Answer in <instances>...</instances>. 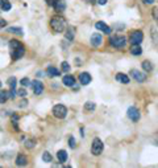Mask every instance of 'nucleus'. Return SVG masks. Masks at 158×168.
Returning a JSON list of instances; mask_svg holds the SVG:
<instances>
[{
    "mask_svg": "<svg viewBox=\"0 0 158 168\" xmlns=\"http://www.w3.org/2000/svg\"><path fill=\"white\" fill-rule=\"evenodd\" d=\"M9 54L12 60H20L25 54V48L17 40H11L9 41Z\"/></svg>",
    "mask_w": 158,
    "mask_h": 168,
    "instance_id": "f257e3e1",
    "label": "nucleus"
},
{
    "mask_svg": "<svg viewBox=\"0 0 158 168\" xmlns=\"http://www.w3.org/2000/svg\"><path fill=\"white\" fill-rule=\"evenodd\" d=\"M65 26H66V20H65L63 16L55 15L50 19V28H51L53 32L61 33L65 29Z\"/></svg>",
    "mask_w": 158,
    "mask_h": 168,
    "instance_id": "f03ea898",
    "label": "nucleus"
},
{
    "mask_svg": "<svg viewBox=\"0 0 158 168\" xmlns=\"http://www.w3.org/2000/svg\"><path fill=\"white\" fill-rule=\"evenodd\" d=\"M109 44L112 46H115L116 49H122L126 45V38L124 36H113L109 38Z\"/></svg>",
    "mask_w": 158,
    "mask_h": 168,
    "instance_id": "7ed1b4c3",
    "label": "nucleus"
},
{
    "mask_svg": "<svg viewBox=\"0 0 158 168\" xmlns=\"http://www.w3.org/2000/svg\"><path fill=\"white\" fill-rule=\"evenodd\" d=\"M103 150H104L103 142H102V140H100L99 138H94V140H92V146H91V152H92V155H95V156L100 155V154L103 152Z\"/></svg>",
    "mask_w": 158,
    "mask_h": 168,
    "instance_id": "20e7f679",
    "label": "nucleus"
},
{
    "mask_svg": "<svg viewBox=\"0 0 158 168\" xmlns=\"http://www.w3.org/2000/svg\"><path fill=\"white\" fill-rule=\"evenodd\" d=\"M66 114H67V109H66V106L62 105V103H58L55 105L54 107H53V115L58 119H63L66 117Z\"/></svg>",
    "mask_w": 158,
    "mask_h": 168,
    "instance_id": "39448f33",
    "label": "nucleus"
},
{
    "mask_svg": "<svg viewBox=\"0 0 158 168\" xmlns=\"http://www.w3.org/2000/svg\"><path fill=\"white\" fill-rule=\"evenodd\" d=\"M126 115H128V118L130 119L132 122H138L140 118H141V114H140L138 109L134 107V106H130V107L128 109V111H126Z\"/></svg>",
    "mask_w": 158,
    "mask_h": 168,
    "instance_id": "423d86ee",
    "label": "nucleus"
},
{
    "mask_svg": "<svg viewBox=\"0 0 158 168\" xmlns=\"http://www.w3.org/2000/svg\"><path fill=\"white\" fill-rule=\"evenodd\" d=\"M144 40V33L141 30H133L130 34V42L132 44H140Z\"/></svg>",
    "mask_w": 158,
    "mask_h": 168,
    "instance_id": "0eeeda50",
    "label": "nucleus"
},
{
    "mask_svg": "<svg viewBox=\"0 0 158 168\" xmlns=\"http://www.w3.org/2000/svg\"><path fill=\"white\" fill-rule=\"evenodd\" d=\"M33 87V93L36 95H38V94H41V93L43 91V83L41 82V81H38V79H34V81L32 82V85H30Z\"/></svg>",
    "mask_w": 158,
    "mask_h": 168,
    "instance_id": "6e6552de",
    "label": "nucleus"
},
{
    "mask_svg": "<svg viewBox=\"0 0 158 168\" xmlns=\"http://www.w3.org/2000/svg\"><path fill=\"white\" fill-rule=\"evenodd\" d=\"M102 42H103V37H102V34L100 33H94L91 36V45L94 48L100 46L102 45Z\"/></svg>",
    "mask_w": 158,
    "mask_h": 168,
    "instance_id": "1a4fd4ad",
    "label": "nucleus"
},
{
    "mask_svg": "<svg viewBox=\"0 0 158 168\" xmlns=\"http://www.w3.org/2000/svg\"><path fill=\"white\" fill-rule=\"evenodd\" d=\"M130 76L133 77L137 82H144L145 79H146V76H145L144 73H141L140 70H136V69H132L130 70Z\"/></svg>",
    "mask_w": 158,
    "mask_h": 168,
    "instance_id": "9d476101",
    "label": "nucleus"
},
{
    "mask_svg": "<svg viewBox=\"0 0 158 168\" xmlns=\"http://www.w3.org/2000/svg\"><path fill=\"white\" fill-rule=\"evenodd\" d=\"M53 7H54V10L57 12H63L66 10V2L65 0H54Z\"/></svg>",
    "mask_w": 158,
    "mask_h": 168,
    "instance_id": "9b49d317",
    "label": "nucleus"
},
{
    "mask_svg": "<svg viewBox=\"0 0 158 168\" xmlns=\"http://www.w3.org/2000/svg\"><path fill=\"white\" fill-rule=\"evenodd\" d=\"M95 28L99 29L100 32H103V33H111V28L105 23H103V21H98V23L95 24Z\"/></svg>",
    "mask_w": 158,
    "mask_h": 168,
    "instance_id": "f8f14e48",
    "label": "nucleus"
},
{
    "mask_svg": "<svg viewBox=\"0 0 158 168\" xmlns=\"http://www.w3.org/2000/svg\"><path fill=\"white\" fill-rule=\"evenodd\" d=\"M91 76H90V73H87V72H83L79 74V81H81L82 85H87V83H90L91 82Z\"/></svg>",
    "mask_w": 158,
    "mask_h": 168,
    "instance_id": "ddd939ff",
    "label": "nucleus"
},
{
    "mask_svg": "<svg viewBox=\"0 0 158 168\" xmlns=\"http://www.w3.org/2000/svg\"><path fill=\"white\" fill-rule=\"evenodd\" d=\"M62 82H63L65 86H74L75 85V78L73 76H63Z\"/></svg>",
    "mask_w": 158,
    "mask_h": 168,
    "instance_id": "4468645a",
    "label": "nucleus"
},
{
    "mask_svg": "<svg viewBox=\"0 0 158 168\" xmlns=\"http://www.w3.org/2000/svg\"><path fill=\"white\" fill-rule=\"evenodd\" d=\"M130 53L133 56H140L142 53V48L140 46V44H132L130 46Z\"/></svg>",
    "mask_w": 158,
    "mask_h": 168,
    "instance_id": "2eb2a0df",
    "label": "nucleus"
},
{
    "mask_svg": "<svg viewBox=\"0 0 158 168\" xmlns=\"http://www.w3.org/2000/svg\"><path fill=\"white\" fill-rule=\"evenodd\" d=\"M46 73H47V76L49 77H58L61 72L57 68H54V66H47V69H46Z\"/></svg>",
    "mask_w": 158,
    "mask_h": 168,
    "instance_id": "dca6fc26",
    "label": "nucleus"
},
{
    "mask_svg": "<svg viewBox=\"0 0 158 168\" xmlns=\"http://www.w3.org/2000/svg\"><path fill=\"white\" fill-rule=\"evenodd\" d=\"M74 36H75V28L74 26H69L67 29H66V33H65V37L69 40V41H71V40L74 38Z\"/></svg>",
    "mask_w": 158,
    "mask_h": 168,
    "instance_id": "f3484780",
    "label": "nucleus"
},
{
    "mask_svg": "<svg viewBox=\"0 0 158 168\" xmlns=\"http://www.w3.org/2000/svg\"><path fill=\"white\" fill-rule=\"evenodd\" d=\"M57 159H58L59 163H65L67 160V152H66L65 150H59V151L57 152Z\"/></svg>",
    "mask_w": 158,
    "mask_h": 168,
    "instance_id": "a211bd4d",
    "label": "nucleus"
},
{
    "mask_svg": "<svg viewBox=\"0 0 158 168\" xmlns=\"http://www.w3.org/2000/svg\"><path fill=\"white\" fill-rule=\"evenodd\" d=\"M26 163H28V159H26L25 155H23V154L17 155V158H16V164L17 166H26Z\"/></svg>",
    "mask_w": 158,
    "mask_h": 168,
    "instance_id": "6ab92c4d",
    "label": "nucleus"
},
{
    "mask_svg": "<svg viewBox=\"0 0 158 168\" xmlns=\"http://www.w3.org/2000/svg\"><path fill=\"white\" fill-rule=\"evenodd\" d=\"M116 79L118 82H121V83H129V77L126 76V74H124V73H117L116 74Z\"/></svg>",
    "mask_w": 158,
    "mask_h": 168,
    "instance_id": "aec40b11",
    "label": "nucleus"
},
{
    "mask_svg": "<svg viewBox=\"0 0 158 168\" xmlns=\"http://www.w3.org/2000/svg\"><path fill=\"white\" fill-rule=\"evenodd\" d=\"M142 69L145 70V72H152V70H153V65H152L150 61L145 60L144 62H142Z\"/></svg>",
    "mask_w": 158,
    "mask_h": 168,
    "instance_id": "412c9836",
    "label": "nucleus"
},
{
    "mask_svg": "<svg viewBox=\"0 0 158 168\" xmlns=\"http://www.w3.org/2000/svg\"><path fill=\"white\" fill-rule=\"evenodd\" d=\"M7 83L9 85L11 89H16V85H17V79H16V77H9V78L7 79Z\"/></svg>",
    "mask_w": 158,
    "mask_h": 168,
    "instance_id": "4be33fe9",
    "label": "nucleus"
},
{
    "mask_svg": "<svg viewBox=\"0 0 158 168\" xmlns=\"http://www.w3.org/2000/svg\"><path fill=\"white\" fill-rule=\"evenodd\" d=\"M11 8H12V6L8 0H2V11H9Z\"/></svg>",
    "mask_w": 158,
    "mask_h": 168,
    "instance_id": "5701e85b",
    "label": "nucleus"
},
{
    "mask_svg": "<svg viewBox=\"0 0 158 168\" xmlns=\"http://www.w3.org/2000/svg\"><path fill=\"white\" fill-rule=\"evenodd\" d=\"M95 107H96V105L94 102H86L85 103V110H86V111H94Z\"/></svg>",
    "mask_w": 158,
    "mask_h": 168,
    "instance_id": "b1692460",
    "label": "nucleus"
},
{
    "mask_svg": "<svg viewBox=\"0 0 158 168\" xmlns=\"http://www.w3.org/2000/svg\"><path fill=\"white\" fill-rule=\"evenodd\" d=\"M8 32H9V33H16V34H23V29L17 28V26H11V28H8Z\"/></svg>",
    "mask_w": 158,
    "mask_h": 168,
    "instance_id": "393cba45",
    "label": "nucleus"
},
{
    "mask_svg": "<svg viewBox=\"0 0 158 168\" xmlns=\"http://www.w3.org/2000/svg\"><path fill=\"white\" fill-rule=\"evenodd\" d=\"M42 160L45 162V163H50L53 160V158H51V155H50L49 152H43L42 154Z\"/></svg>",
    "mask_w": 158,
    "mask_h": 168,
    "instance_id": "a878e982",
    "label": "nucleus"
},
{
    "mask_svg": "<svg viewBox=\"0 0 158 168\" xmlns=\"http://www.w3.org/2000/svg\"><path fill=\"white\" fill-rule=\"evenodd\" d=\"M8 93L7 91H4V90H2V99H0V102L2 103H6L7 102V99H8Z\"/></svg>",
    "mask_w": 158,
    "mask_h": 168,
    "instance_id": "bb28decb",
    "label": "nucleus"
},
{
    "mask_svg": "<svg viewBox=\"0 0 158 168\" xmlns=\"http://www.w3.org/2000/svg\"><path fill=\"white\" fill-rule=\"evenodd\" d=\"M34 144H36V139H29L28 142H25V146H26L28 148L34 147Z\"/></svg>",
    "mask_w": 158,
    "mask_h": 168,
    "instance_id": "cd10ccee",
    "label": "nucleus"
},
{
    "mask_svg": "<svg viewBox=\"0 0 158 168\" xmlns=\"http://www.w3.org/2000/svg\"><path fill=\"white\" fill-rule=\"evenodd\" d=\"M62 70H63V72H66V73L69 72V70H70V65H69V62L63 61V62H62Z\"/></svg>",
    "mask_w": 158,
    "mask_h": 168,
    "instance_id": "c85d7f7f",
    "label": "nucleus"
},
{
    "mask_svg": "<svg viewBox=\"0 0 158 168\" xmlns=\"http://www.w3.org/2000/svg\"><path fill=\"white\" fill-rule=\"evenodd\" d=\"M20 82H21V85H23V86H29V85H32V82H30L28 78H23Z\"/></svg>",
    "mask_w": 158,
    "mask_h": 168,
    "instance_id": "c756f323",
    "label": "nucleus"
},
{
    "mask_svg": "<svg viewBox=\"0 0 158 168\" xmlns=\"http://www.w3.org/2000/svg\"><path fill=\"white\" fill-rule=\"evenodd\" d=\"M69 143H70V147L71 148L75 147V139H74V136H70L69 138Z\"/></svg>",
    "mask_w": 158,
    "mask_h": 168,
    "instance_id": "7c9ffc66",
    "label": "nucleus"
},
{
    "mask_svg": "<svg viewBox=\"0 0 158 168\" xmlns=\"http://www.w3.org/2000/svg\"><path fill=\"white\" fill-rule=\"evenodd\" d=\"M17 94H19L20 97H25L26 95V90L25 89H20V90H17Z\"/></svg>",
    "mask_w": 158,
    "mask_h": 168,
    "instance_id": "2f4dec72",
    "label": "nucleus"
},
{
    "mask_svg": "<svg viewBox=\"0 0 158 168\" xmlns=\"http://www.w3.org/2000/svg\"><path fill=\"white\" fill-rule=\"evenodd\" d=\"M17 121H19V115H17V114H13V115H12V122L15 123Z\"/></svg>",
    "mask_w": 158,
    "mask_h": 168,
    "instance_id": "473e14b6",
    "label": "nucleus"
},
{
    "mask_svg": "<svg viewBox=\"0 0 158 168\" xmlns=\"http://www.w3.org/2000/svg\"><path fill=\"white\" fill-rule=\"evenodd\" d=\"M153 16H154L156 19H158V8H154V10H153Z\"/></svg>",
    "mask_w": 158,
    "mask_h": 168,
    "instance_id": "72a5a7b5",
    "label": "nucleus"
},
{
    "mask_svg": "<svg viewBox=\"0 0 158 168\" xmlns=\"http://www.w3.org/2000/svg\"><path fill=\"white\" fill-rule=\"evenodd\" d=\"M108 0H98V3L100 4V6H104V4H107Z\"/></svg>",
    "mask_w": 158,
    "mask_h": 168,
    "instance_id": "f704fd0d",
    "label": "nucleus"
},
{
    "mask_svg": "<svg viewBox=\"0 0 158 168\" xmlns=\"http://www.w3.org/2000/svg\"><path fill=\"white\" fill-rule=\"evenodd\" d=\"M0 21H2V24H0V25H2V28H4V26H6V24H7V21L4 20V19H2Z\"/></svg>",
    "mask_w": 158,
    "mask_h": 168,
    "instance_id": "c9c22d12",
    "label": "nucleus"
},
{
    "mask_svg": "<svg viewBox=\"0 0 158 168\" xmlns=\"http://www.w3.org/2000/svg\"><path fill=\"white\" fill-rule=\"evenodd\" d=\"M142 2H144L145 4H153V2H154V0H142Z\"/></svg>",
    "mask_w": 158,
    "mask_h": 168,
    "instance_id": "e433bc0d",
    "label": "nucleus"
},
{
    "mask_svg": "<svg viewBox=\"0 0 158 168\" xmlns=\"http://www.w3.org/2000/svg\"><path fill=\"white\" fill-rule=\"evenodd\" d=\"M46 3L49 4V6H53V4H54V0H46Z\"/></svg>",
    "mask_w": 158,
    "mask_h": 168,
    "instance_id": "4c0bfd02",
    "label": "nucleus"
},
{
    "mask_svg": "<svg viewBox=\"0 0 158 168\" xmlns=\"http://www.w3.org/2000/svg\"><path fill=\"white\" fill-rule=\"evenodd\" d=\"M87 3H90V4H94V3H95V0H87Z\"/></svg>",
    "mask_w": 158,
    "mask_h": 168,
    "instance_id": "58836bf2",
    "label": "nucleus"
},
{
    "mask_svg": "<svg viewBox=\"0 0 158 168\" xmlns=\"http://www.w3.org/2000/svg\"><path fill=\"white\" fill-rule=\"evenodd\" d=\"M157 24H158V19H157Z\"/></svg>",
    "mask_w": 158,
    "mask_h": 168,
    "instance_id": "ea45409f",
    "label": "nucleus"
},
{
    "mask_svg": "<svg viewBox=\"0 0 158 168\" xmlns=\"http://www.w3.org/2000/svg\"><path fill=\"white\" fill-rule=\"evenodd\" d=\"M157 144H158V139H157Z\"/></svg>",
    "mask_w": 158,
    "mask_h": 168,
    "instance_id": "a19ab883",
    "label": "nucleus"
}]
</instances>
